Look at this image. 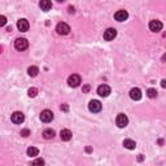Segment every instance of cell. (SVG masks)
<instances>
[{
	"mask_svg": "<svg viewBox=\"0 0 166 166\" xmlns=\"http://www.w3.org/2000/svg\"><path fill=\"white\" fill-rule=\"evenodd\" d=\"M14 47L17 51H25L26 48L29 47V42L26 40L25 38H18V39H16V42H14Z\"/></svg>",
	"mask_w": 166,
	"mask_h": 166,
	"instance_id": "6da1fadb",
	"label": "cell"
},
{
	"mask_svg": "<svg viewBox=\"0 0 166 166\" xmlns=\"http://www.w3.org/2000/svg\"><path fill=\"white\" fill-rule=\"evenodd\" d=\"M56 31H57V34H60V35H68L70 32V26L68 24H65V22H60V24L56 26Z\"/></svg>",
	"mask_w": 166,
	"mask_h": 166,
	"instance_id": "7a4b0ae2",
	"label": "cell"
},
{
	"mask_svg": "<svg viewBox=\"0 0 166 166\" xmlns=\"http://www.w3.org/2000/svg\"><path fill=\"white\" fill-rule=\"evenodd\" d=\"M88 109H90V112H92V113H99L100 110L103 109V105L99 100H91L88 104Z\"/></svg>",
	"mask_w": 166,
	"mask_h": 166,
	"instance_id": "3957f363",
	"label": "cell"
},
{
	"mask_svg": "<svg viewBox=\"0 0 166 166\" xmlns=\"http://www.w3.org/2000/svg\"><path fill=\"white\" fill-rule=\"evenodd\" d=\"M11 121L13 123H16V125H21L22 122L25 121V116L22 112H14L13 114L11 116Z\"/></svg>",
	"mask_w": 166,
	"mask_h": 166,
	"instance_id": "277c9868",
	"label": "cell"
},
{
	"mask_svg": "<svg viewBox=\"0 0 166 166\" xmlns=\"http://www.w3.org/2000/svg\"><path fill=\"white\" fill-rule=\"evenodd\" d=\"M116 123H117V126L118 127H121V129H123V127H126L127 126V123H129V118L126 117L125 114H118L117 116V118H116Z\"/></svg>",
	"mask_w": 166,
	"mask_h": 166,
	"instance_id": "5b68a950",
	"label": "cell"
},
{
	"mask_svg": "<svg viewBox=\"0 0 166 166\" xmlns=\"http://www.w3.org/2000/svg\"><path fill=\"white\" fill-rule=\"evenodd\" d=\"M52 119H53V113H52L51 110L45 109V110H43V112L40 113V121L42 122L48 123V122H51Z\"/></svg>",
	"mask_w": 166,
	"mask_h": 166,
	"instance_id": "8992f818",
	"label": "cell"
},
{
	"mask_svg": "<svg viewBox=\"0 0 166 166\" xmlns=\"http://www.w3.org/2000/svg\"><path fill=\"white\" fill-rule=\"evenodd\" d=\"M80 77L78 75V74H73V75L69 77V79H68V84H69L70 87H78L80 84Z\"/></svg>",
	"mask_w": 166,
	"mask_h": 166,
	"instance_id": "52a82bcc",
	"label": "cell"
},
{
	"mask_svg": "<svg viewBox=\"0 0 166 166\" xmlns=\"http://www.w3.org/2000/svg\"><path fill=\"white\" fill-rule=\"evenodd\" d=\"M149 30L151 31H155V32H158L162 30V24L161 21H158V19H152L151 22H149Z\"/></svg>",
	"mask_w": 166,
	"mask_h": 166,
	"instance_id": "ba28073f",
	"label": "cell"
},
{
	"mask_svg": "<svg viewBox=\"0 0 166 166\" xmlns=\"http://www.w3.org/2000/svg\"><path fill=\"white\" fill-rule=\"evenodd\" d=\"M117 37V30L116 29H112V27H109V29H106L105 31H104V39L105 40H113Z\"/></svg>",
	"mask_w": 166,
	"mask_h": 166,
	"instance_id": "9c48e42d",
	"label": "cell"
},
{
	"mask_svg": "<svg viewBox=\"0 0 166 166\" xmlns=\"http://www.w3.org/2000/svg\"><path fill=\"white\" fill-rule=\"evenodd\" d=\"M97 93H99L101 97H106L109 96L110 93V87L108 86V84H101V86L97 87Z\"/></svg>",
	"mask_w": 166,
	"mask_h": 166,
	"instance_id": "30bf717a",
	"label": "cell"
},
{
	"mask_svg": "<svg viewBox=\"0 0 166 166\" xmlns=\"http://www.w3.org/2000/svg\"><path fill=\"white\" fill-rule=\"evenodd\" d=\"M114 18L118 22H123V21H126V19L129 18V13L126 11H123V9H121V11H118V12L114 13Z\"/></svg>",
	"mask_w": 166,
	"mask_h": 166,
	"instance_id": "8fae6325",
	"label": "cell"
},
{
	"mask_svg": "<svg viewBox=\"0 0 166 166\" xmlns=\"http://www.w3.org/2000/svg\"><path fill=\"white\" fill-rule=\"evenodd\" d=\"M17 27L19 31H27L30 25H29V21L26 18H21V19H18V22H17Z\"/></svg>",
	"mask_w": 166,
	"mask_h": 166,
	"instance_id": "7c38bea8",
	"label": "cell"
},
{
	"mask_svg": "<svg viewBox=\"0 0 166 166\" xmlns=\"http://www.w3.org/2000/svg\"><path fill=\"white\" fill-rule=\"evenodd\" d=\"M71 136H73V134H71V131L69 129H64V130H61V132H60V138H61V140L63 142H69L70 139H71Z\"/></svg>",
	"mask_w": 166,
	"mask_h": 166,
	"instance_id": "4fadbf2b",
	"label": "cell"
},
{
	"mask_svg": "<svg viewBox=\"0 0 166 166\" xmlns=\"http://www.w3.org/2000/svg\"><path fill=\"white\" fill-rule=\"evenodd\" d=\"M130 97H131L132 100H140L142 99V91L140 88H132L130 91Z\"/></svg>",
	"mask_w": 166,
	"mask_h": 166,
	"instance_id": "5bb4252c",
	"label": "cell"
},
{
	"mask_svg": "<svg viewBox=\"0 0 166 166\" xmlns=\"http://www.w3.org/2000/svg\"><path fill=\"white\" fill-rule=\"evenodd\" d=\"M39 6L42 8V11L48 12L52 8V3H51V0H40L39 1Z\"/></svg>",
	"mask_w": 166,
	"mask_h": 166,
	"instance_id": "9a60e30c",
	"label": "cell"
},
{
	"mask_svg": "<svg viewBox=\"0 0 166 166\" xmlns=\"http://www.w3.org/2000/svg\"><path fill=\"white\" fill-rule=\"evenodd\" d=\"M123 147L127 149H135L136 143L134 140H131V139H126V140H123Z\"/></svg>",
	"mask_w": 166,
	"mask_h": 166,
	"instance_id": "2e32d148",
	"label": "cell"
},
{
	"mask_svg": "<svg viewBox=\"0 0 166 166\" xmlns=\"http://www.w3.org/2000/svg\"><path fill=\"white\" fill-rule=\"evenodd\" d=\"M26 153H27V156H30V157H37L39 155V149L35 147H30V148H27Z\"/></svg>",
	"mask_w": 166,
	"mask_h": 166,
	"instance_id": "e0dca14e",
	"label": "cell"
},
{
	"mask_svg": "<svg viewBox=\"0 0 166 166\" xmlns=\"http://www.w3.org/2000/svg\"><path fill=\"white\" fill-rule=\"evenodd\" d=\"M55 136V131L52 129H47V130H44V132H43V138L44 139H52Z\"/></svg>",
	"mask_w": 166,
	"mask_h": 166,
	"instance_id": "ac0fdd59",
	"label": "cell"
},
{
	"mask_svg": "<svg viewBox=\"0 0 166 166\" xmlns=\"http://www.w3.org/2000/svg\"><path fill=\"white\" fill-rule=\"evenodd\" d=\"M27 73H29V75H30V77H37L38 73H39V69L37 66H30L27 69Z\"/></svg>",
	"mask_w": 166,
	"mask_h": 166,
	"instance_id": "d6986e66",
	"label": "cell"
},
{
	"mask_svg": "<svg viewBox=\"0 0 166 166\" xmlns=\"http://www.w3.org/2000/svg\"><path fill=\"white\" fill-rule=\"evenodd\" d=\"M147 95H148V97H151V99H155V97H157V91L155 88H148Z\"/></svg>",
	"mask_w": 166,
	"mask_h": 166,
	"instance_id": "ffe728a7",
	"label": "cell"
},
{
	"mask_svg": "<svg viewBox=\"0 0 166 166\" xmlns=\"http://www.w3.org/2000/svg\"><path fill=\"white\" fill-rule=\"evenodd\" d=\"M27 93H29V96H30V97H35V96L38 95V90L32 87V88H30V90L27 91Z\"/></svg>",
	"mask_w": 166,
	"mask_h": 166,
	"instance_id": "44dd1931",
	"label": "cell"
},
{
	"mask_svg": "<svg viewBox=\"0 0 166 166\" xmlns=\"http://www.w3.org/2000/svg\"><path fill=\"white\" fill-rule=\"evenodd\" d=\"M21 135L24 136V138H27V136L30 135V130H29V129H24V130H21Z\"/></svg>",
	"mask_w": 166,
	"mask_h": 166,
	"instance_id": "7402d4cb",
	"label": "cell"
},
{
	"mask_svg": "<svg viewBox=\"0 0 166 166\" xmlns=\"http://www.w3.org/2000/svg\"><path fill=\"white\" fill-rule=\"evenodd\" d=\"M31 164H32V165H44L45 162H44V160H42V158H38V160L32 161Z\"/></svg>",
	"mask_w": 166,
	"mask_h": 166,
	"instance_id": "603a6c76",
	"label": "cell"
},
{
	"mask_svg": "<svg viewBox=\"0 0 166 166\" xmlns=\"http://www.w3.org/2000/svg\"><path fill=\"white\" fill-rule=\"evenodd\" d=\"M5 22H6L5 16H1V17H0V25H1V26H4V25H5Z\"/></svg>",
	"mask_w": 166,
	"mask_h": 166,
	"instance_id": "cb8c5ba5",
	"label": "cell"
},
{
	"mask_svg": "<svg viewBox=\"0 0 166 166\" xmlns=\"http://www.w3.org/2000/svg\"><path fill=\"white\" fill-rule=\"evenodd\" d=\"M61 110H64V112H68V110H69V106H68L66 104H64V105H61Z\"/></svg>",
	"mask_w": 166,
	"mask_h": 166,
	"instance_id": "d4e9b609",
	"label": "cell"
},
{
	"mask_svg": "<svg viewBox=\"0 0 166 166\" xmlns=\"http://www.w3.org/2000/svg\"><path fill=\"white\" fill-rule=\"evenodd\" d=\"M161 86L164 87V88H166V79H162L161 80Z\"/></svg>",
	"mask_w": 166,
	"mask_h": 166,
	"instance_id": "484cf974",
	"label": "cell"
},
{
	"mask_svg": "<svg viewBox=\"0 0 166 166\" xmlns=\"http://www.w3.org/2000/svg\"><path fill=\"white\" fill-rule=\"evenodd\" d=\"M90 91V86H84L83 87V92H88Z\"/></svg>",
	"mask_w": 166,
	"mask_h": 166,
	"instance_id": "4316f807",
	"label": "cell"
},
{
	"mask_svg": "<svg viewBox=\"0 0 166 166\" xmlns=\"http://www.w3.org/2000/svg\"><path fill=\"white\" fill-rule=\"evenodd\" d=\"M69 12L70 13H74V8H73V6H69Z\"/></svg>",
	"mask_w": 166,
	"mask_h": 166,
	"instance_id": "83f0119b",
	"label": "cell"
},
{
	"mask_svg": "<svg viewBox=\"0 0 166 166\" xmlns=\"http://www.w3.org/2000/svg\"><path fill=\"white\" fill-rule=\"evenodd\" d=\"M138 160H139V161H142V160H143V156H142V155H139V157H138Z\"/></svg>",
	"mask_w": 166,
	"mask_h": 166,
	"instance_id": "f1b7e54d",
	"label": "cell"
},
{
	"mask_svg": "<svg viewBox=\"0 0 166 166\" xmlns=\"http://www.w3.org/2000/svg\"><path fill=\"white\" fill-rule=\"evenodd\" d=\"M165 60H166V53L164 55V56H162V61H165Z\"/></svg>",
	"mask_w": 166,
	"mask_h": 166,
	"instance_id": "f546056e",
	"label": "cell"
},
{
	"mask_svg": "<svg viewBox=\"0 0 166 166\" xmlns=\"http://www.w3.org/2000/svg\"><path fill=\"white\" fill-rule=\"evenodd\" d=\"M57 1H58V3H64L65 0H57Z\"/></svg>",
	"mask_w": 166,
	"mask_h": 166,
	"instance_id": "4dcf8cb0",
	"label": "cell"
}]
</instances>
